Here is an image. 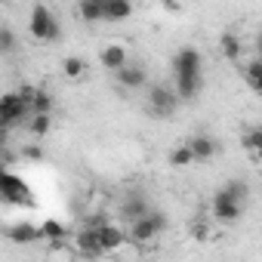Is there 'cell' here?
I'll list each match as a JSON object with an SVG mask.
<instances>
[{
    "label": "cell",
    "mask_w": 262,
    "mask_h": 262,
    "mask_svg": "<svg viewBox=\"0 0 262 262\" xmlns=\"http://www.w3.org/2000/svg\"><path fill=\"white\" fill-rule=\"evenodd\" d=\"M117 83L123 86V90H139V86H145V71L139 68V65H123L120 71H117Z\"/></svg>",
    "instance_id": "13"
},
{
    "label": "cell",
    "mask_w": 262,
    "mask_h": 262,
    "mask_svg": "<svg viewBox=\"0 0 262 262\" xmlns=\"http://www.w3.org/2000/svg\"><path fill=\"white\" fill-rule=\"evenodd\" d=\"M13 47H16V37L10 28H4L0 31V53H13Z\"/></svg>",
    "instance_id": "26"
},
{
    "label": "cell",
    "mask_w": 262,
    "mask_h": 262,
    "mask_svg": "<svg viewBox=\"0 0 262 262\" xmlns=\"http://www.w3.org/2000/svg\"><path fill=\"white\" fill-rule=\"evenodd\" d=\"M31 117V108L22 102L19 93H4V99H0V126L4 129H13L16 123H25Z\"/></svg>",
    "instance_id": "3"
},
{
    "label": "cell",
    "mask_w": 262,
    "mask_h": 262,
    "mask_svg": "<svg viewBox=\"0 0 262 262\" xmlns=\"http://www.w3.org/2000/svg\"><path fill=\"white\" fill-rule=\"evenodd\" d=\"M241 210H244V201L231 198L225 188H219V191L213 194V216H216L219 222H237V219H241Z\"/></svg>",
    "instance_id": "6"
},
{
    "label": "cell",
    "mask_w": 262,
    "mask_h": 262,
    "mask_svg": "<svg viewBox=\"0 0 262 262\" xmlns=\"http://www.w3.org/2000/svg\"><path fill=\"white\" fill-rule=\"evenodd\" d=\"M173 77H182V74H201V53L194 47H182L176 56H173Z\"/></svg>",
    "instance_id": "7"
},
{
    "label": "cell",
    "mask_w": 262,
    "mask_h": 262,
    "mask_svg": "<svg viewBox=\"0 0 262 262\" xmlns=\"http://www.w3.org/2000/svg\"><path fill=\"white\" fill-rule=\"evenodd\" d=\"M247 86H250V90H253V93H259V96H262V74H259V77H256V80H253V83H247Z\"/></svg>",
    "instance_id": "30"
},
{
    "label": "cell",
    "mask_w": 262,
    "mask_h": 262,
    "mask_svg": "<svg viewBox=\"0 0 262 262\" xmlns=\"http://www.w3.org/2000/svg\"><path fill=\"white\" fill-rule=\"evenodd\" d=\"M28 31L34 40L40 43H59L62 40V25L53 16V10L47 4H34L31 7V19H28Z\"/></svg>",
    "instance_id": "1"
},
{
    "label": "cell",
    "mask_w": 262,
    "mask_h": 262,
    "mask_svg": "<svg viewBox=\"0 0 262 262\" xmlns=\"http://www.w3.org/2000/svg\"><path fill=\"white\" fill-rule=\"evenodd\" d=\"M22 158L25 161H43V151H40V145H25L22 148Z\"/></svg>",
    "instance_id": "28"
},
{
    "label": "cell",
    "mask_w": 262,
    "mask_h": 262,
    "mask_svg": "<svg viewBox=\"0 0 262 262\" xmlns=\"http://www.w3.org/2000/svg\"><path fill=\"white\" fill-rule=\"evenodd\" d=\"M74 244H77V250H80L83 256H105V247H102L99 228H93V225H83V228L77 231Z\"/></svg>",
    "instance_id": "8"
},
{
    "label": "cell",
    "mask_w": 262,
    "mask_h": 262,
    "mask_svg": "<svg viewBox=\"0 0 262 262\" xmlns=\"http://www.w3.org/2000/svg\"><path fill=\"white\" fill-rule=\"evenodd\" d=\"M0 198H4V204H19V207H31L34 204V198H31V191H28V185H25V179H19L16 173H4L0 176Z\"/></svg>",
    "instance_id": "5"
},
{
    "label": "cell",
    "mask_w": 262,
    "mask_h": 262,
    "mask_svg": "<svg viewBox=\"0 0 262 262\" xmlns=\"http://www.w3.org/2000/svg\"><path fill=\"white\" fill-rule=\"evenodd\" d=\"M222 188H225L231 198H237V201H247V185H244L241 179H231V182H225Z\"/></svg>",
    "instance_id": "25"
},
{
    "label": "cell",
    "mask_w": 262,
    "mask_h": 262,
    "mask_svg": "<svg viewBox=\"0 0 262 262\" xmlns=\"http://www.w3.org/2000/svg\"><path fill=\"white\" fill-rule=\"evenodd\" d=\"M102 4H108V0H102Z\"/></svg>",
    "instance_id": "34"
},
{
    "label": "cell",
    "mask_w": 262,
    "mask_h": 262,
    "mask_svg": "<svg viewBox=\"0 0 262 262\" xmlns=\"http://www.w3.org/2000/svg\"><path fill=\"white\" fill-rule=\"evenodd\" d=\"M250 155H253V158H256V164H262V145H259V148H256V151H250Z\"/></svg>",
    "instance_id": "32"
},
{
    "label": "cell",
    "mask_w": 262,
    "mask_h": 262,
    "mask_svg": "<svg viewBox=\"0 0 262 262\" xmlns=\"http://www.w3.org/2000/svg\"><path fill=\"white\" fill-rule=\"evenodd\" d=\"M62 74H65L68 80H77V77L86 74V62H83L80 56H68V59L62 62Z\"/></svg>",
    "instance_id": "20"
},
{
    "label": "cell",
    "mask_w": 262,
    "mask_h": 262,
    "mask_svg": "<svg viewBox=\"0 0 262 262\" xmlns=\"http://www.w3.org/2000/svg\"><path fill=\"white\" fill-rule=\"evenodd\" d=\"M99 62H102V68H105V71L117 74V71H120V68L129 62V56H126V50H123L120 43H111V47H105V50H102Z\"/></svg>",
    "instance_id": "9"
},
{
    "label": "cell",
    "mask_w": 262,
    "mask_h": 262,
    "mask_svg": "<svg viewBox=\"0 0 262 262\" xmlns=\"http://www.w3.org/2000/svg\"><path fill=\"white\" fill-rule=\"evenodd\" d=\"M80 19L83 22H105V4L102 0H80Z\"/></svg>",
    "instance_id": "19"
},
{
    "label": "cell",
    "mask_w": 262,
    "mask_h": 262,
    "mask_svg": "<svg viewBox=\"0 0 262 262\" xmlns=\"http://www.w3.org/2000/svg\"><path fill=\"white\" fill-rule=\"evenodd\" d=\"M7 237H10L13 244H34L37 237H43V231H40V225L16 222V225H10V228H7Z\"/></svg>",
    "instance_id": "10"
},
{
    "label": "cell",
    "mask_w": 262,
    "mask_h": 262,
    "mask_svg": "<svg viewBox=\"0 0 262 262\" xmlns=\"http://www.w3.org/2000/svg\"><path fill=\"white\" fill-rule=\"evenodd\" d=\"M34 111H43V114H53V96L40 86L37 90V99H34Z\"/></svg>",
    "instance_id": "24"
},
{
    "label": "cell",
    "mask_w": 262,
    "mask_h": 262,
    "mask_svg": "<svg viewBox=\"0 0 262 262\" xmlns=\"http://www.w3.org/2000/svg\"><path fill=\"white\" fill-rule=\"evenodd\" d=\"M161 231H167V216H164L161 210H148L142 219H136L133 225H129V241L145 244V241L158 237Z\"/></svg>",
    "instance_id": "2"
},
{
    "label": "cell",
    "mask_w": 262,
    "mask_h": 262,
    "mask_svg": "<svg viewBox=\"0 0 262 262\" xmlns=\"http://www.w3.org/2000/svg\"><path fill=\"white\" fill-rule=\"evenodd\" d=\"M201 86H204V74H182V77H176V93H179L182 102L198 99Z\"/></svg>",
    "instance_id": "11"
},
{
    "label": "cell",
    "mask_w": 262,
    "mask_h": 262,
    "mask_svg": "<svg viewBox=\"0 0 262 262\" xmlns=\"http://www.w3.org/2000/svg\"><path fill=\"white\" fill-rule=\"evenodd\" d=\"M256 53H259V56H262V34H259V37H256Z\"/></svg>",
    "instance_id": "33"
},
{
    "label": "cell",
    "mask_w": 262,
    "mask_h": 262,
    "mask_svg": "<svg viewBox=\"0 0 262 262\" xmlns=\"http://www.w3.org/2000/svg\"><path fill=\"white\" fill-rule=\"evenodd\" d=\"M50 123H53V114H43V111H34L28 120H25V129L31 136H47L50 133Z\"/></svg>",
    "instance_id": "18"
},
{
    "label": "cell",
    "mask_w": 262,
    "mask_h": 262,
    "mask_svg": "<svg viewBox=\"0 0 262 262\" xmlns=\"http://www.w3.org/2000/svg\"><path fill=\"white\" fill-rule=\"evenodd\" d=\"M241 145H244V151H256V148L262 145V126H253V129H247V133H244V139H241Z\"/></svg>",
    "instance_id": "23"
},
{
    "label": "cell",
    "mask_w": 262,
    "mask_h": 262,
    "mask_svg": "<svg viewBox=\"0 0 262 262\" xmlns=\"http://www.w3.org/2000/svg\"><path fill=\"white\" fill-rule=\"evenodd\" d=\"M164 7L167 10H179V0H164Z\"/></svg>",
    "instance_id": "31"
},
{
    "label": "cell",
    "mask_w": 262,
    "mask_h": 262,
    "mask_svg": "<svg viewBox=\"0 0 262 262\" xmlns=\"http://www.w3.org/2000/svg\"><path fill=\"white\" fill-rule=\"evenodd\" d=\"M133 16V0H108L105 4V22H126Z\"/></svg>",
    "instance_id": "14"
},
{
    "label": "cell",
    "mask_w": 262,
    "mask_h": 262,
    "mask_svg": "<svg viewBox=\"0 0 262 262\" xmlns=\"http://www.w3.org/2000/svg\"><path fill=\"white\" fill-rule=\"evenodd\" d=\"M99 237H102V247H105V253H114L117 247H123V231L117 228V225H111V222H105L102 228H99Z\"/></svg>",
    "instance_id": "17"
},
{
    "label": "cell",
    "mask_w": 262,
    "mask_h": 262,
    "mask_svg": "<svg viewBox=\"0 0 262 262\" xmlns=\"http://www.w3.org/2000/svg\"><path fill=\"white\" fill-rule=\"evenodd\" d=\"M188 145H191V151H194V161H198V164H204V161L216 158V142H213L210 136H191V139H188Z\"/></svg>",
    "instance_id": "16"
},
{
    "label": "cell",
    "mask_w": 262,
    "mask_h": 262,
    "mask_svg": "<svg viewBox=\"0 0 262 262\" xmlns=\"http://www.w3.org/2000/svg\"><path fill=\"white\" fill-rule=\"evenodd\" d=\"M207 234H210L207 222H204V219H194V222H191V237H198V241H207Z\"/></svg>",
    "instance_id": "27"
},
{
    "label": "cell",
    "mask_w": 262,
    "mask_h": 262,
    "mask_svg": "<svg viewBox=\"0 0 262 262\" xmlns=\"http://www.w3.org/2000/svg\"><path fill=\"white\" fill-rule=\"evenodd\" d=\"M219 50H222V56H225L228 62H237L241 53H244V43H241V37H237L234 31H222V34H219Z\"/></svg>",
    "instance_id": "15"
},
{
    "label": "cell",
    "mask_w": 262,
    "mask_h": 262,
    "mask_svg": "<svg viewBox=\"0 0 262 262\" xmlns=\"http://www.w3.org/2000/svg\"><path fill=\"white\" fill-rule=\"evenodd\" d=\"M40 231H43V237H50V241H62V237L68 234V228H65L59 219H47V222L40 225Z\"/></svg>",
    "instance_id": "22"
},
{
    "label": "cell",
    "mask_w": 262,
    "mask_h": 262,
    "mask_svg": "<svg viewBox=\"0 0 262 262\" xmlns=\"http://www.w3.org/2000/svg\"><path fill=\"white\" fill-rule=\"evenodd\" d=\"M170 164H173V167H188V164H198V161H194V151H191V145L185 142V145L173 148V151H170Z\"/></svg>",
    "instance_id": "21"
},
{
    "label": "cell",
    "mask_w": 262,
    "mask_h": 262,
    "mask_svg": "<svg viewBox=\"0 0 262 262\" xmlns=\"http://www.w3.org/2000/svg\"><path fill=\"white\" fill-rule=\"evenodd\" d=\"M148 210H151V207H148V201H145L142 194H129V198L120 204V216H123L126 222H136V219H142Z\"/></svg>",
    "instance_id": "12"
},
{
    "label": "cell",
    "mask_w": 262,
    "mask_h": 262,
    "mask_svg": "<svg viewBox=\"0 0 262 262\" xmlns=\"http://www.w3.org/2000/svg\"><path fill=\"white\" fill-rule=\"evenodd\" d=\"M105 222H108V219H105L102 213H99V216H90V219H86V225H93V228H102Z\"/></svg>",
    "instance_id": "29"
},
{
    "label": "cell",
    "mask_w": 262,
    "mask_h": 262,
    "mask_svg": "<svg viewBox=\"0 0 262 262\" xmlns=\"http://www.w3.org/2000/svg\"><path fill=\"white\" fill-rule=\"evenodd\" d=\"M179 93L176 90H170V86H164V83H155V86H148V111L155 114V117H170L176 108H179Z\"/></svg>",
    "instance_id": "4"
}]
</instances>
